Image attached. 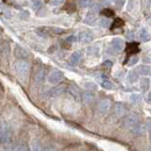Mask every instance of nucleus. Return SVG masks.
Segmentation results:
<instances>
[{
	"mask_svg": "<svg viewBox=\"0 0 151 151\" xmlns=\"http://www.w3.org/2000/svg\"><path fill=\"white\" fill-rule=\"evenodd\" d=\"M14 70L21 79H26L30 71V64L27 60H18L14 63Z\"/></svg>",
	"mask_w": 151,
	"mask_h": 151,
	"instance_id": "obj_1",
	"label": "nucleus"
},
{
	"mask_svg": "<svg viewBox=\"0 0 151 151\" xmlns=\"http://www.w3.org/2000/svg\"><path fill=\"white\" fill-rule=\"evenodd\" d=\"M138 123H139L138 116L135 115V114H129V115H127V116L124 117V120H123V126H124L127 129H129V130H132Z\"/></svg>",
	"mask_w": 151,
	"mask_h": 151,
	"instance_id": "obj_2",
	"label": "nucleus"
},
{
	"mask_svg": "<svg viewBox=\"0 0 151 151\" xmlns=\"http://www.w3.org/2000/svg\"><path fill=\"white\" fill-rule=\"evenodd\" d=\"M12 137V132L8 126L1 124L0 126V143H8Z\"/></svg>",
	"mask_w": 151,
	"mask_h": 151,
	"instance_id": "obj_3",
	"label": "nucleus"
},
{
	"mask_svg": "<svg viewBox=\"0 0 151 151\" xmlns=\"http://www.w3.org/2000/svg\"><path fill=\"white\" fill-rule=\"evenodd\" d=\"M63 78H64V75H63V72L62 71H59V70H54V71H51L49 76H48V81L51 84V85H57V84H59L62 80H63Z\"/></svg>",
	"mask_w": 151,
	"mask_h": 151,
	"instance_id": "obj_4",
	"label": "nucleus"
},
{
	"mask_svg": "<svg viewBox=\"0 0 151 151\" xmlns=\"http://www.w3.org/2000/svg\"><path fill=\"white\" fill-rule=\"evenodd\" d=\"M124 48V42L123 40L120 37H115L112 40L111 42V49L113 51V54H117V52H121Z\"/></svg>",
	"mask_w": 151,
	"mask_h": 151,
	"instance_id": "obj_5",
	"label": "nucleus"
},
{
	"mask_svg": "<svg viewBox=\"0 0 151 151\" xmlns=\"http://www.w3.org/2000/svg\"><path fill=\"white\" fill-rule=\"evenodd\" d=\"M111 109V101L108 99H102L99 104H98V113L102 114H107Z\"/></svg>",
	"mask_w": 151,
	"mask_h": 151,
	"instance_id": "obj_6",
	"label": "nucleus"
},
{
	"mask_svg": "<svg viewBox=\"0 0 151 151\" xmlns=\"http://www.w3.org/2000/svg\"><path fill=\"white\" fill-rule=\"evenodd\" d=\"M14 55H15V57H18L20 60H24L26 58H28V57H29V54H28V51H27L26 49L21 48L20 45H17V47H15V50H14Z\"/></svg>",
	"mask_w": 151,
	"mask_h": 151,
	"instance_id": "obj_7",
	"label": "nucleus"
},
{
	"mask_svg": "<svg viewBox=\"0 0 151 151\" xmlns=\"http://www.w3.org/2000/svg\"><path fill=\"white\" fill-rule=\"evenodd\" d=\"M94 99H95L94 94H93L92 92H90V91H86V92H84V93L81 94V100H83V102H84L85 105H87V106L92 105V104L94 102Z\"/></svg>",
	"mask_w": 151,
	"mask_h": 151,
	"instance_id": "obj_8",
	"label": "nucleus"
},
{
	"mask_svg": "<svg viewBox=\"0 0 151 151\" xmlns=\"http://www.w3.org/2000/svg\"><path fill=\"white\" fill-rule=\"evenodd\" d=\"M78 40L83 43H91L93 41V35L90 32H81L78 36Z\"/></svg>",
	"mask_w": 151,
	"mask_h": 151,
	"instance_id": "obj_9",
	"label": "nucleus"
},
{
	"mask_svg": "<svg viewBox=\"0 0 151 151\" xmlns=\"http://www.w3.org/2000/svg\"><path fill=\"white\" fill-rule=\"evenodd\" d=\"M68 91H69V93L72 95L77 101L81 100V94H80V91L78 90V87H76V86H73V85H71V86H69Z\"/></svg>",
	"mask_w": 151,
	"mask_h": 151,
	"instance_id": "obj_10",
	"label": "nucleus"
},
{
	"mask_svg": "<svg viewBox=\"0 0 151 151\" xmlns=\"http://www.w3.org/2000/svg\"><path fill=\"white\" fill-rule=\"evenodd\" d=\"M43 80H44V71H43V69H38L34 75V81H35V84L41 85L43 83Z\"/></svg>",
	"mask_w": 151,
	"mask_h": 151,
	"instance_id": "obj_11",
	"label": "nucleus"
},
{
	"mask_svg": "<svg viewBox=\"0 0 151 151\" xmlns=\"http://www.w3.org/2000/svg\"><path fill=\"white\" fill-rule=\"evenodd\" d=\"M124 113H126L124 106L121 105V104H116V105H115V108H114V114H115V116H116V117H122V116L124 115Z\"/></svg>",
	"mask_w": 151,
	"mask_h": 151,
	"instance_id": "obj_12",
	"label": "nucleus"
},
{
	"mask_svg": "<svg viewBox=\"0 0 151 151\" xmlns=\"http://www.w3.org/2000/svg\"><path fill=\"white\" fill-rule=\"evenodd\" d=\"M80 60H81V52H79V51H76L70 56V64L71 65H78Z\"/></svg>",
	"mask_w": 151,
	"mask_h": 151,
	"instance_id": "obj_13",
	"label": "nucleus"
},
{
	"mask_svg": "<svg viewBox=\"0 0 151 151\" xmlns=\"http://www.w3.org/2000/svg\"><path fill=\"white\" fill-rule=\"evenodd\" d=\"M132 132H135V134H137V135H143V134H145V132H147V127H145V124L138 123V124L132 129Z\"/></svg>",
	"mask_w": 151,
	"mask_h": 151,
	"instance_id": "obj_14",
	"label": "nucleus"
},
{
	"mask_svg": "<svg viewBox=\"0 0 151 151\" xmlns=\"http://www.w3.org/2000/svg\"><path fill=\"white\" fill-rule=\"evenodd\" d=\"M150 68L149 66H147V65H139L138 68H137V70H136V72L138 73V75H142V76H147L150 73Z\"/></svg>",
	"mask_w": 151,
	"mask_h": 151,
	"instance_id": "obj_15",
	"label": "nucleus"
},
{
	"mask_svg": "<svg viewBox=\"0 0 151 151\" xmlns=\"http://www.w3.org/2000/svg\"><path fill=\"white\" fill-rule=\"evenodd\" d=\"M138 37L141 41H143V42H147V41H149L151 38L150 34H149V32L147 30V29H141V32H139V34H138Z\"/></svg>",
	"mask_w": 151,
	"mask_h": 151,
	"instance_id": "obj_16",
	"label": "nucleus"
},
{
	"mask_svg": "<svg viewBox=\"0 0 151 151\" xmlns=\"http://www.w3.org/2000/svg\"><path fill=\"white\" fill-rule=\"evenodd\" d=\"M96 19V13H95V11H91V12H88L87 13V15L85 17V22L86 23H93Z\"/></svg>",
	"mask_w": 151,
	"mask_h": 151,
	"instance_id": "obj_17",
	"label": "nucleus"
},
{
	"mask_svg": "<svg viewBox=\"0 0 151 151\" xmlns=\"http://www.w3.org/2000/svg\"><path fill=\"white\" fill-rule=\"evenodd\" d=\"M150 84H151V81L149 78H143V79L141 80V83H139V86H141L142 91H147V90H149Z\"/></svg>",
	"mask_w": 151,
	"mask_h": 151,
	"instance_id": "obj_18",
	"label": "nucleus"
},
{
	"mask_svg": "<svg viewBox=\"0 0 151 151\" xmlns=\"http://www.w3.org/2000/svg\"><path fill=\"white\" fill-rule=\"evenodd\" d=\"M63 91H64V87H63V86H59V87H55V88L50 90V91L48 92V94L51 95V96H56V95L60 94Z\"/></svg>",
	"mask_w": 151,
	"mask_h": 151,
	"instance_id": "obj_19",
	"label": "nucleus"
},
{
	"mask_svg": "<svg viewBox=\"0 0 151 151\" xmlns=\"http://www.w3.org/2000/svg\"><path fill=\"white\" fill-rule=\"evenodd\" d=\"M138 80V73L136 71H130L128 73V81L129 83H136Z\"/></svg>",
	"mask_w": 151,
	"mask_h": 151,
	"instance_id": "obj_20",
	"label": "nucleus"
},
{
	"mask_svg": "<svg viewBox=\"0 0 151 151\" xmlns=\"http://www.w3.org/2000/svg\"><path fill=\"white\" fill-rule=\"evenodd\" d=\"M127 51H128L129 54H134V52H137V51H138V45H137L136 43H130V44H128Z\"/></svg>",
	"mask_w": 151,
	"mask_h": 151,
	"instance_id": "obj_21",
	"label": "nucleus"
},
{
	"mask_svg": "<svg viewBox=\"0 0 151 151\" xmlns=\"http://www.w3.org/2000/svg\"><path fill=\"white\" fill-rule=\"evenodd\" d=\"M101 86H102L104 88H106V90H112V88H114V85L109 80H107V79L101 83Z\"/></svg>",
	"mask_w": 151,
	"mask_h": 151,
	"instance_id": "obj_22",
	"label": "nucleus"
},
{
	"mask_svg": "<svg viewBox=\"0 0 151 151\" xmlns=\"http://www.w3.org/2000/svg\"><path fill=\"white\" fill-rule=\"evenodd\" d=\"M99 24H100L101 27H104V28H108V27L111 26V22H109V20L107 19V18H104V19H100Z\"/></svg>",
	"mask_w": 151,
	"mask_h": 151,
	"instance_id": "obj_23",
	"label": "nucleus"
},
{
	"mask_svg": "<svg viewBox=\"0 0 151 151\" xmlns=\"http://www.w3.org/2000/svg\"><path fill=\"white\" fill-rule=\"evenodd\" d=\"M41 6H42L41 0H32V7H33L34 11H37Z\"/></svg>",
	"mask_w": 151,
	"mask_h": 151,
	"instance_id": "obj_24",
	"label": "nucleus"
},
{
	"mask_svg": "<svg viewBox=\"0 0 151 151\" xmlns=\"http://www.w3.org/2000/svg\"><path fill=\"white\" fill-rule=\"evenodd\" d=\"M87 52H88L90 55H94V56H96L98 52H99V48H98V47H91V48L87 49Z\"/></svg>",
	"mask_w": 151,
	"mask_h": 151,
	"instance_id": "obj_25",
	"label": "nucleus"
},
{
	"mask_svg": "<svg viewBox=\"0 0 151 151\" xmlns=\"http://www.w3.org/2000/svg\"><path fill=\"white\" fill-rule=\"evenodd\" d=\"M5 151H19V147L17 144H9L6 147Z\"/></svg>",
	"mask_w": 151,
	"mask_h": 151,
	"instance_id": "obj_26",
	"label": "nucleus"
},
{
	"mask_svg": "<svg viewBox=\"0 0 151 151\" xmlns=\"http://www.w3.org/2000/svg\"><path fill=\"white\" fill-rule=\"evenodd\" d=\"M102 14H104L106 18H111V17L114 15V12L112 9H108V8H107V9H104V11H102Z\"/></svg>",
	"mask_w": 151,
	"mask_h": 151,
	"instance_id": "obj_27",
	"label": "nucleus"
},
{
	"mask_svg": "<svg viewBox=\"0 0 151 151\" xmlns=\"http://www.w3.org/2000/svg\"><path fill=\"white\" fill-rule=\"evenodd\" d=\"M130 101L134 102V104L139 102V101H141V95L139 94H132V96H130Z\"/></svg>",
	"mask_w": 151,
	"mask_h": 151,
	"instance_id": "obj_28",
	"label": "nucleus"
},
{
	"mask_svg": "<svg viewBox=\"0 0 151 151\" xmlns=\"http://www.w3.org/2000/svg\"><path fill=\"white\" fill-rule=\"evenodd\" d=\"M91 5H92V0H80L81 7H90Z\"/></svg>",
	"mask_w": 151,
	"mask_h": 151,
	"instance_id": "obj_29",
	"label": "nucleus"
},
{
	"mask_svg": "<svg viewBox=\"0 0 151 151\" xmlns=\"http://www.w3.org/2000/svg\"><path fill=\"white\" fill-rule=\"evenodd\" d=\"M33 151H42V147L40 144V142H34L33 143Z\"/></svg>",
	"mask_w": 151,
	"mask_h": 151,
	"instance_id": "obj_30",
	"label": "nucleus"
},
{
	"mask_svg": "<svg viewBox=\"0 0 151 151\" xmlns=\"http://www.w3.org/2000/svg\"><path fill=\"white\" fill-rule=\"evenodd\" d=\"M85 86H86L87 90H91V91H95L96 90V85L93 84V83H86Z\"/></svg>",
	"mask_w": 151,
	"mask_h": 151,
	"instance_id": "obj_31",
	"label": "nucleus"
},
{
	"mask_svg": "<svg viewBox=\"0 0 151 151\" xmlns=\"http://www.w3.org/2000/svg\"><path fill=\"white\" fill-rule=\"evenodd\" d=\"M137 60H138V57L137 56H132L128 62H127V64L128 65H134V64H136L137 63Z\"/></svg>",
	"mask_w": 151,
	"mask_h": 151,
	"instance_id": "obj_32",
	"label": "nucleus"
},
{
	"mask_svg": "<svg viewBox=\"0 0 151 151\" xmlns=\"http://www.w3.org/2000/svg\"><path fill=\"white\" fill-rule=\"evenodd\" d=\"M123 24V21L121 19H116L115 21H114V24H113V27L112 28H115V27H121Z\"/></svg>",
	"mask_w": 151,
	"mask_h": 151,
	"instance_id": "obj_33",
	"label": "nucleus"
},
{
	"mask_svg": "<svg viewBox=\"0 0 151 151\" xmlns=\"http://www.w3.org/2000/svg\"><path fill=\"white\" fill-rule=\"evenodd\" d=\"M63 1L64 0H49L50 5H52V6H59L60 4H63Z\"/></svg>",
	"mask_w": 151,
	"mask_h": 151,
	"instance_id": "obj_34",
	"label": "nucleus"
},
{
	"mask_svg": "<svg viewBox=\"0 0 151 151\" xmlns=\"http://www.w3.org/2000/svg\"><path fill=\"white\" fill-rule=\"evenodd\" d=\"M104 66H105V68H108V69H111V68L113 66V63H112L111 60H106V62L104 63Z\"/></svg>",
	"mask_w": 151,
	"mask_h": 151,
	"instance_id": "obj_35",
	"label": "nucleus"
},
{
	"mask_svg": "<svg viewBox=\"0 0 151 151\" xmlns=\"http://www.w3.org/2000/svg\"><path fill=\"white\" fill-rule=\"evenodd\" d=\"M124 2H126V0H116V5H117L119 8H121L124 5Z\"/></svg>",
	"mask_w": 151,
	"mask_h": 151,
	"instance_id": "obj_36",
	"label": "nucleus"
},
{
	"mask_svg": "<svg viewBox=\"0 0 151 151\" xmlns=\"http://www.w3.org/2000/svg\"><path fill=\"white\" fill-rule=\"evenodd\" d=\"M19 151H29V149H28V147L26 144H22V145L19 147Z\"/></svg>",
	"mask_w": 151,
	"mask_h": 151,
	"instance_id": "obj_37",
	"label": "nucleus"
},
{
	"mask_svg": "<svg viewBox=\"0 0 151 151\" xmlns=\"http://www.w3.org/2000/svg\"><path fill=\"white\" fill-rule=\"evenodd\" d=\"M76 40H77V38H76V36H69V37L66 38L65 41H66V42H69V43H72V42H75Z\"/></svg>",
	"mask_w": 151,
	"mask_h": 151,
	"instance_id": "obj_38",
	"label": "nucleus"
},
{
	"mask_svg": "<svg viewBox=\"0 0 151 151\" xmlns=\"http://www.w3.org/2000/svg\"><path fill=\"white\" fill-rule=\"evenodd\" d=\"M148 101H149V102L151 104V92L149 93V95H148Z\"/></svg>",
	"mask_w": 151,
	"mask_h": 151,
	"instance_id": "obj_39",
	"label": "nucleus"
},
{
	"mask_svg": "<svg viewBox=\"0 0 151 151\" xmlns=\"http://www.w3.org/2000/svg\"><path fill=\"white\" fill-rule=\"evenodd\" d=\"M149 135H150V136H149V138H150V142H151V129L149 130Z\"/></svg>",
	"mask_w": 151,
	"mask_h": 151,
	"instance_id": "obj_40",
	"label": "nucleus"
},
{
	"mask_svg": "<svg viewBox=\"0 0 151 151\" xmlns=\"http://www.w3.org/2000/svg\"><path fill=\"white\" fill-rule=\"evenodd\" d=\"M44 151H52V150H51L50 148H48V149H45V150H44Z\"/></svg>",
	"mask_w": 151,
	"mask_h": 151,
	"instance_id": "obj_41",
	"label": "nucleus"
},
{
	"mask_svg": "<svg viewBox=\"0 0 151 151\" xmlns=\"http://www.w3.org/2000/svg\"><path fill=\"white\" fill-rule=\"evenodd\" d=\"M1 40H2V38H1V34H0V43H1Z\"/></svg>",
	"mask_w": 151,
	"mask_h": 151,
	"instance_id": "obj_42",
	"label": "nucleus"
},
{
	"mask_svg": "<svg viewBox=\"0 0 151 151\" xmlns=\"http://www.w3.org/2000/svg\"><path fill=\"white\" fill-rule=\"evenodd\" d=\"M106 1H113V0H106Z\"/></svg>",
	"mask_w": 151,
	"mask_h": 151,
	"instance_id": "obj_43",
	"label": "nucleus"
},
{
	"mask_svg": "<svg viewBox=\"0 0 151 151\" xmlns=\"http://www.w3.org/2000/svg\"><path fill=\"white\" fill-rule=\"evenodd\" d=\"M150 81H151V80H150Z\"/></svg>",
	"mask_w": 151,
	"mask_h": 151,
	"instance_id": "obj_44",
	"label": "nucleus"
}]
</instances>
